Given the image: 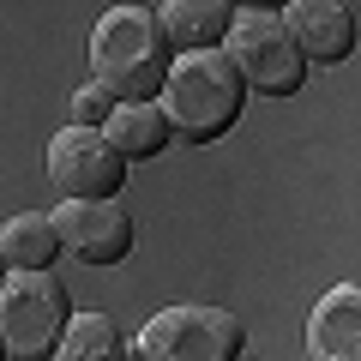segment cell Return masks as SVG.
I'll return each mask as SVG.
<instances>
[{
    "label": "cell",
    "instance_id": "12",
    "mask_svg": "<svg viewBox=\"0 0 361 361\" xmlns=\"http://www.w3.org/2000/svg\"><path fill=\"white\" fill-rule=\"evenodd\" d=\"M0 253L13 271H49V259L61 253V229L49 211H18L0 223Z\"/></svg>",
    "mask_w": 361,
    "mask_h": 361
},
{
    "label": "cell",
    "instance_id": "17",
    "mask_svg": "<svg viewBox=\"0 0 361 361\" xmlns=\"http://www.w3.org/2000/svg\"><path fill=\"white\" fill-rule=\"evenodd\" d=\"M0 355H6V349H0Z\"/></svg>",
    "mask_w": 361,
    "mask_h": 361
},
{
    "label": "cell",
    "instance_id": "8",
    "mask_svg": "<svg viewBox=\"0 0 361 361\" xmlns=\"http://www.w3.org/2000/svg\"><path fill=\"white\" fill-rule=\"evenodd\" d=\"M283 25L295 37V49L319 66L349 61V49H355V13H349V0H289Z\"/></svg>",
    "mask_w": 361,
    "mask_h": 361
},
{
    "label": "cell",
    "instance_id": "10",
    "mask_svg": "<svg viewBox=\"0 0 361 361\" xmlns=\"http://www.w3.org/2000/svg\"><path fill=\"white\" fill-rule=\"evenodd\" d=\"M229 0H163V13H157V25H163L169 49H217L223 37H229Z\"/></svg>",
    "mask_w": 361,
    "mask_h": 361
},
{
    "label": "cell",
    "instance_id": "3",
    "mask_svg": "<svg viewBox=\"0 0 361 361\" xmlns=\"http://www.w3.org/2000/svg\"><path fill=\"white\" fill-rule=\"evenodd\" d=\"M66 289L49 271H18L0 283V349L13 361H42L66 337Z\"/></svg>",
    "mask_w": 361,
    "mask_h": 361
},
{
    "label": "cell",
    "instance_id": "2",
    "mask_svg": "<svg viewBox=\"0 0 361 361\" xmlns=\"http://www.w3.org/2000/svg\"><path fill=\"white\" fill-rule=\"evenodd\" d=\"M241 73H235L229 54L217 49H187L180 61H169V78H163V115L180 139L193 145H211L241 121Z\"/></svg>",
    "mask_w": 361,
    "mask_h": 361
},
{
    "label": "cell",
    "instance_id": "11",
    "mask_svg": "<svg viewBox=\"0 0 361 361\" xmlns=\"http://www.w3.org/2000/svg\"><path fill=\"white\" fill-rule=\"evenodd\" d=\"M103 139L115 145L127 163H145V157H157L169 139H175V127H169L163 103H115V115H109Z\"/></svg>",
    "mask_w": 361,
    "mask_h": 361
},
{
    "label": "cell",
    "instance_id": "9",
    "mask_svg": "<svg viewBox=\"0 0 361 361\" xmlns=\"http://www.w3.org/2000/svg\"><path fill=\"white\" fill-rule=\"evenodd\" d=\"M313 361H361V283H331L307 313Z\"/></svg>",
    "mask_w": 361,
    "mask_h": 361
},
{
    "label": "cell",
    "instance_id": "1",
    "mask_svg": "<svg viewBox=\"0 0 361 361\" xmlns=\"http://www.w3.org/2000/svg\"><path fill=\"white\" fill-rule=\"evenodd\" d=\"M90 78L115 103H151L169 78V37L145 6H109L90 30Z\"/></svg>",
    "mask_w": 361,
    "mask_h": 361
},
{
    "label": "cell",
    "instance_id": "14",
    "mask_svg": "<svg viewBox=\"0 0 361 361\" xmlns=\"http://www.w3.org/2000/svg\"><path fill=\"white\" fill-rule=\"evenodd\" d=\"M109 115H115V97H109L97 78L73 90V127H97V133H103V127H109Z\"/></svg>",
    "mask_w": 361,
    "mask_h": 361
},
{
    "label": "cell",
    "instance_id": "15",
    "mask_svg": "<svg viewBox=\"0 0 361 361\" xmlns=\"http://www.w3.org/2000/svg\"><path fill=\"white\" fill-rule=\"evenodd\" d=\"M241 13H277V6H289V0H235Z\"/></svg>",
    "mask_w": 361,
    "mask_h": 361
},
{
    "label": "cell",
    "instance_id": "7",
    "mask_svg": "<svg viewBox=\"0 0 361 361\" xmlns=\"http://www.w3.org/2000/svg\"><path fill=\"white\" fill-rule=\"evenodd\" d=\"M54 229L78 265H121L133 253V211L121 199H61Z\"/></svg>",
    "mask_w": 361,
    "mask_h": 361
},
{
    "label": "cell",
    "instance_id": "6",
    "mask_svg": "<svg viewBox=\"0 0 361 361\" xmlns=\"http://www.w3.org/2000/svg\"><path fill=\"white\" fill-rule=\"evenodd\" d=\"M49 180L61 187V199H121L127 157L97 127H66L49 145Z\"/></svg>",
    "mask_w": 361,
    "mask_h": 361
},
{
    "label": "cell",
    "instance_id": "4",
    "mask_svg": "<svg viewBox=\"0 0 361 361\" xmlns=\"http://www.w3.org/2000/svg\"><path fill=\"white\" fill-rule=\"evenodd\" d=\"M223 42H229V61H235L247 90L295 97L307 85V54L295 49V37H289V25L277 13H235Z\"/></svg>",
    "mask_w": 361,
    "mask_h": 361
},
{
    "label": "cell",
    "instance_id": "5",
    "mask_svg": "<svg viewBox=\"0 0 361 361\" xmlns=\"http://www.w3.org/2000/svg\"><path fill=\"white\" fill-rule=\"evenodd\" d=\"M133 349H139V361H235L241 319L223 307H163Z\"/></svg>",
    "mask_w": 361,
    "mask_h": 361
},
{
    "label": "cell",
    "instance_id": "18",
    "mask_svg": "<svg viewBox=\"0 0 361 361\" xmlns=\"http://www.w3.org/2000/svg\"><path fill=\"white\" fill-rule=\"evenodd\" d=\"M235 361H241V355H235Z\"/></svg>",
    "mask_w": 361,
    "mask_h": 361
},
{
    "label": "cell",
    "instance_id": "16",
    "mask_svg": "<svg viewBox=\"0 0 361 361\" xmlns=\"http://www.w3.org/2000/svg\"><path fill=\"white\" fill-rule=\"evenodd\" d=\"M0 283H6V253H0Z\"/></svg>",
    "mask_w": 361,
    "mask_h": 361
},
{
    "label": "cell",
    "instance_id": "13",
    "mask_svg": "<svg viewBox=\"0 0 361 361\" xmlns=\"http://www.w3.org/2000/svg\"><path fill=\"white\" fill-rule=\"evenodd\" d=\"M54 361H127V337L109 313H78L54 343Z\"/></svg>",
    "mask_w": 361,
    "mask_h": 361
}]
</instances>
